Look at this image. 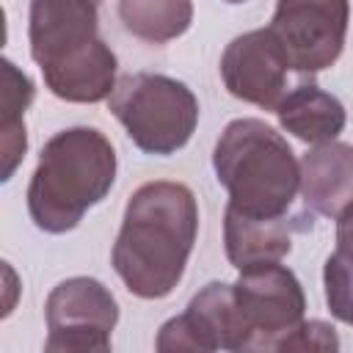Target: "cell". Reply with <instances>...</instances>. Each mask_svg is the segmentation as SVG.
<instances>
[{
  "label": "cell",
  "mask_w": 353,
  "mask_h": 353,
  "mask_svg": "<svg viewBox=\"0 0 353 353\" xmlns=\"http://www.w3.org/2000/svg\"><path fill=\"white\" fill-rule=\"evenodd\" d=\"M44 320L47 353H105L119 323V303L99 279L72 276L47 295Z\"/></svg>",
  "instance_id": "obj_5"
},
{
  "label": "cell",
  "mask_w": 353,
  "mask_h": 353,
  "mask_svg": "<svg viewBox=\"0 0 353 353\" xmlns=\"http://www.w3.org/2000/svg\"><path fill=\"white\" fill-rule=\"evenodd\" d=\"M212 168L229 204L245 215H287L301 190V163L281 132L262 119H234L212 149Z\"/></svg>",
  "instance_id": "obj_3"
},
{
  "label": "cell",
  "mask_w": 353,
  "mask_h": 353,
  "mask_svg": "<svg viewBox=\"0 0 353 353\" xmlns=\"http://www.w3.org/2000/svg\"><path fill=\"white\" fill-rule=\"evenodd\" d=\"M301 196L306 210L339 218L353 204V146L350 143H317L301 160Z\"/></svg>",
  "instance_id": "obj_12"
},
{
  "label": "cell",
  "mask_w": 353,
  "mask_h": 353,
  "mask_svg": "<svg viewBox=\"0 0 353 353\" xmlns=\"http://www.w3.org/2000/svg\"><path fill=\"white\" fill-rule=\"evenodd\" d=\"M33 83L25 72H19L8 58H3V91H0V110L3 119L0 124H14V121H25V110L33 102Z\"/></svg>",
  "instance_id": "obj_17"
},
{
  "label": "cell",
  "mask_w": 353,
  "mask_h": 353,
  "mask_svg": "<svg viewBox=\"0 0 353 353\" xmlns=\"http://www.w3.org/2000/svg\"><path fill=\"white\" fill-rule=\"evenodd\" d=\"M119 19L135 39L165 44L190 28L193 0H119Z\"/></svg>",
  "instance_id": "obj_15"
},
{
  "label": "cell",
  "mask_w": 353,
  "mask_h": 353,
  "mask_svg": "<svg viewBox=\"0 0 353 353\" xmlns=\"http://www.w3.org/2000/svg\"><path fill=\"white\" fill-rule=\"evenodd\" d=\"M347 22V0H279L268 28L281 44L290 69L317 74L339 61Z\"/></svg>",
  "instance_id": "obj_6"
},
{
  "label": "cell",
  "mask_w": 353,
  "mask_h": 353,
  "mask_svg": "<svg viewBox=\"0 0 353 353\" xmlns=\"http://www.w3.org/2000/svg\"><path fill=\"white\" fill-rule=\"evenodd\" d=\"M110 113L121 121L130 141L157 157L179 152L196 132L199 99L176 77L157 72H132L116 80L108 97Z\"/></svg>",
  "instance_id": "obj_4"
},
{
  "label": "cell",
  "mask_w": 353,
  "mask_h": 353,
  "mask_svg": "<svg viewBox=\"0 0 353 353\" xmlns=\"http://www.w3.org/2000/svg\"><path fill=\"white\" fill-rule=\"evenodd\" d=\"M336 254L353 265V204L336 218Z\"/></svg>",
  "instance_id": "obj_19"
},
{
  "label": "cell",
  "mask_w": 353,
  "mask_h": 353,
  "mask_svg": "<svg viewBox=\"0 0 353 353\" xmlns=\"http://www.w3.org/2000/svg\"><path fill=\"white\" fill-rule=\"evenodd\" d=\"M232 292L237 312L251 331L248 350H276L306 312L303 287L281 262L243 268L232 284Z\"/></svg>",
  "instance_id": "obj_7"
},
{
  "label": "cell",
  "mask_w": 353,
  "mask_h": 353,
  "mask_svg": "<svg viewBox=\"0 0 353 353\" xmlns=\"http://www.w3.org/2000/svg\"><path fill=\"white\" fill-rule=\"evenodd\" d=\"M276 350H339V336L331 323L323 320H301Z\"/></svg>",
  "instance_id": "obj_18"
},
{
  "label": "cell",
  "mask_w": 353,
  "mask_h": 353,
  "mask_svg": "<svg viewBox=\"0 0 353 353\" xmlns=\"http://www.w3.org/2000/svg\"><path fill=\"white\" fill-rule=\"evenodd\" d=\"M116 149L97 127H66L39 154L28 182V212L47 234L72 232L116 182Z\"/></svg>",
  "instance_id": "obj_2"
},
{
  "label": "cell",
  "mask_w": 353,
  "mask_h": 353,
  "mask_svg": "<svg viewBox=\"0 0 353 353\" xmlns=\"http://www.w3.org/2000/svg\"><path fill=\"white\" fill-rule=\"evenodd\" d=\"M276 116L281 130L312 146L336 141L347 121L345 105L317 83H301L287 91V97L276 108Z\"/></svg>",
  "instance_id": "obj_14"
},
{
  "label": "cell",
  "mask_w": 353,
  "mask_h": 353,
  "mask_svg": "<svg viewBox=\"0 0 353 353\" xmlns=\"http://www.w3.org/2000/svg\"><path fill=\"white\" fill-rule=\"evenodd\" d=\"M199 237V204L188 185L154 179L141 185L121 218L110 262L124 287L143 301L176 290Z\"/></svg>",
  "instance_id": "obj_1"
},
{
  "label": "cell",
  "mask_w": 353,
  "mask_h": 353,
  "mask_svg": "<svg viewBox=\"0 0 353 353\" xmlns=\"http://www.w3.org/2000/svg\"><path fill=\"white\" fill-rule=\"evenodd\" d=\"M323 287H325V303L331 314L339 323L353 325V265L342 259L336 251L325 259Z\"/></svg>",
  "instance_id": "obj_16"
},
{
  "label": "cell",
  "mask_w": 353,
  "mask_h": 353,
  "mask_svg": "<svg viewBox=\"0 0 353 353\" xmlns=\"http://www.w3.org/2000/svg\"><path fill=\"white\" fill-rule=\"evenodd\" d=\"M218 69L226 91L234 99L251 102L262 110H276L287 97L290 61L270 28L234 36L226 44Z\"/></svg>",
  "instance_id": "obj_9"
},
{
  "label": "cell",
  "mask_w": 353,
  "mask_h": 353,
  "mask_svg": "<svg viewBox=\"0 0 353 353\" xmlns=\"http://www.w3.org/2000/svg\"><path fill=\"white\" fill-rule=\"evenodd\" d=\"M116 69L119 61L113 50L102 39H94L91 44L41 66V77L52 97L74 105H94L113 94Z\"/></svg>",
  "instance_id": "obj_11"
},
{
  "label": "cell",
  "mask_w": 353,
  "mask_h": 353,
  "mask_svg": "<svg viewBox=\"0 0 353 353\" xmlns=\"http://www.w3.org/2000/svg\"><path fill=\"white\" fill-rule=\"evenodd\" d=\"M251 331L245 320L237 312L232 284L226 281H210L204 284L182 314L165 320L157 331L154 347L160 353H176V350H248Z\"/></svg>",
  "instance_id": "obj_8"
},
{
  "label": "cell",
  "mask_w": 353,
  "mask_h": 353,
  "mask_svg": "<svg viewBox=\"0 0 353 353\" xmlns=\"http://www.w3.org/2000/svg\"><path fill=\"white\" fill-rule=\"evenodd\" d=\"M223 248H226V259L237 270L262 262H281L292 251V223L284 215L279 218L245 215L237 207L226 204Z\"/></svg>",
  "instance_id": "obj_13"
},
{
  "label": "cell",
  "mask_w": 353,
  "mask_h": 353,
  "mask_svg": "<svg viewBox=\"0 0 353 353\" xmlns=\"http://www.w3.org/2000/svg\"><path fill=\"white\" fill-rule=\"evenodd\" d=\"M226 3H245V0H226Z\"/></svg>",
  "instance_id": "obj_20"
},
{
  "label": "cell",
  "mask_w": 353,
  "mask_h": 353,
  "mask_svg": "<svg viewBox=\"0 0 353 353\" xmlns=\"http://www.w3.org/2000/svg\"><path fill=\"white\" fill-rule=\"evenodd\" d=\"M99 39V0H30L28 41L36 66Z\"/></svg>",
  "instance_id": "obj_10"
}]
</instances>
